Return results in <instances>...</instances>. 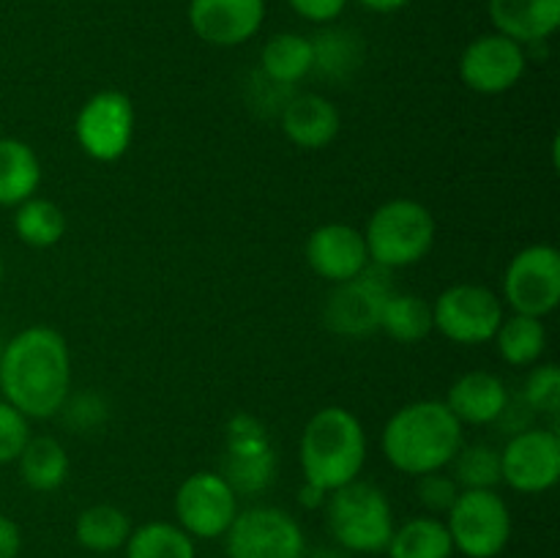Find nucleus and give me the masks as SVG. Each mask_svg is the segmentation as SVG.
Segmentation results:
<instances>
[{"instance_id":"obj_27","label":"nucleus","mask_w":560,"mask_h":558,"mask_svg":"<svg viewBox=\"0 0 560 558\" xmlns=\"http://www.w3.org/2000/svg\"><path fill=\"white\" fill-rule=\"evenodd\" d=\"M312 63H315L312 38L301 33H277L268 38L260 53V74L279 85L293 88L295 82L312 74Z\"/></svg>"},{"instance_id":"obj_17","label":"nucleus","mask_w":560,"mask_h":558,"mask_svg":"<svg viewBox=\"0 0 560 558\" xmlns=\"http://www.w3.org/2000/svg\"><path fill=\"white\" fill-rule=\"evenodd\" d=\"M304 252L312 274L331 284L355 279L370 266L364 233L345 222H328L312 230Z\"/></svg>"},{"instance_id":"obj_40","label":"nucleus","mask_w":560,"mask_h":558,"mask_svg":"<svg viewBox=\"0 0 560 558\" xmlns=\"http://www.w3.org/2000/svg\"><path fill=\"white\" fill-rule=\"evenodd\" d=\"M326 498H328V492L320 490V487L310 485V481H304V485H301V490H299V503L304 509H310V512L326 507Z\"/></svg>"},{"instance_id":"obj_3","label":"nucleus","mask_w":560,"mask_h":558,"mask_svg":"<svg viewBox=\"0 0 560 558\" xmlns=\"http://www.w3.org/2000/svg\"><path fill=\"white\" fill-rule=\"evenodd\" d=\"M304 481L331 492L361 479L366 465V432L359 416L342 405L315 410L299 441Z\"/></svg>"},{"instance_id":"obj_24","label":"nucleus","mask_w":560,"mask_h":558,"mask_svg":"<svg viewBox=\"0 0 560 558\" xmlns=\"http://www.w3.org/2000/svg\"><path fill=\"white\" fill-rule=\"evenodd\" d=\"M131 520L124 509L115 503H93L82 509L74 520V539L77 545L85 547L96 556H109V553L124 550L126 539L131 534Z\"/></svg>"},{"instance_id":"obj_14","label":"nucleus","mask_w":560,"mask_h":558,"mask_svg":"<svg viewBox=\"0 0 560 558\" xmlns=\"http://www.w3.org/2000/svg\"><path fill=\"white\" fill-rule=\"evenodd\" d=\"M560 479L558 427L534 425L501 449V481L523 496H541Z\"/></svg>"},{"instance_id":"obj_39","label":"nucleus","mask_w":560,"mask_h":558,"mask_svg":"<svg viewBox=\"0 0 560 558\" xmlns=\"http://www.w3.org/2000/svg\"><path fill=\"white\" fill-rule=\"evenodd\" d=\"M22 528L9 514H0V558H20Z\"/></svg>"},{"instance_id":"obj_1","label":"nucleus","mask_w":560,"mask_h":558,"mask_svg":"<svg viewBox=\"0 0 560 558\" xmlns=\"http://www.w3.org/2000/svg\"><path fill=\"white\" fill-rule=\"evenodd\" d=\"M0 394L25 419H55L71 394L69 342L52 326H27L5 339Z\"/></svg>"},{"instance_id":"obj_44","label":"nucleus","mask_w":560,"mask_h":558,"mask_svg":"<svg viewBox=\"0 0 560 558\" xmlns=\"http://www.w3.org/2000/svg\"><path fill=\"white\" fill-rule=\"evenodd\" d=\"M3 345H5V339H3V337H0V353H3Z\"/></svg>"},{"instance_id":"obj_33","label":"nucleus","mask_w":560,"mask_h":558,"mask_svg":"<svg viewBox=\"0 0 560 558\" xmlns=\"http://www.w3.org/2000/svg\"><path fill=\"white\" fill-rule=\"evenodd\" d=\"M58 416H63V425L69 427V430L93 432V430H98V427L107 425L109 405H107V399L96 392L69 394Z\"/></svg>"},{"instance_id":"obj_11","label":"nucleus","mask_w":560,"mask_h":558,"mask_svg":"<svg viewBox=\"0 0 560 558\" xmlns=\"http://www.w3.org/2000/svg\"><path fill=\"white\" fill-rule=\"evenodd\" d=\"M135 126V104L124 91H98L77 113V146L93 162L113 164L131 148Z\"/></svg>"},{"instance_id":"obj_22","label":"nucleus","mask_w":560,"mask_h":558,"mask_svg":"<svg viewBox=\"0 0 560 558\" xmlns=\"http://www.w3.org/2000/svg\"><path fill=\"white\" fill-rule=\"evenodd\" d=\"M20 476L27 490L33 492H52L66 485L71 470L69 452L63 443L52 435H31L22 454L16 457Z\"/></svg>"},{"instance_id":"obj_18","label":"nucleus","mask_w":560,"mask_h":558,"mask_svg":"<svg viewBox=\"0 0 560 558\" xmlns=\"http://www.w3.org/2000/svg\"><path fill=\"white\" fill-rule=\"evenodd\" d=\"M284 137L301 151H320L328 148L342 131V115L331 98L320 93H293L279 115Z\"/></svg>"},{"instance_id":"obj_10","label":"nucleus","mask_w":560,"mask_h":558,"mask_svg":"<svg viewBox=\"0 0 560 558\" xmlns=\"http://www.w3.org/2000/svg\"><path fill=\"white\" fill-rule=\"evenodd\" d=\"M222 539L228 558H304L306 553L304 528L279 507L238 509Z\"/></svg>"},{"instance_id":"obj_6","label":"nucleus","mask_w":560,"mask_h":558,"mask_svg":"<svg viewBox=\"0 0 560 558\" xmlns=\"http://www.w3.org/2000/svg\"><path fill=\"white\" fill-rule=\"evenodd\" d=\"M446 528L454 553L465 558H498L512 542V509L498 490H459L446 512Z\"/></svg>"},{"instance_id":"obj_42","label":"nucleus","mask_w":560,"mask_h":558,"mask_svg":"<svg viewBox=\"0 0 560 558\" xmlns=\"http://www.w3.org/2000/svg\"><path fill=\"white\" fill-rule=\"evenodd\" d=\"M304 558H350V553L342 547H323V550L304 553Z\"/></svg>"},{"instance_id":"obj_38","label":"nucleus","mask_w":560,"mask_h":558,"mask_svg":"<svg viewBox=\"0 0 560 558\" xmlns=\"http://www.w3.org/2000/svg\"><path fill=\"white\" fill-rule=\"evenodd\" d=\"M495 425L501 427L503 435L512 438V435H517V432H523V430H528V427H534L536 425V414L528 408V405L523 403V397H517V399L509 397L506 408H503V414L498 416Z\"/></svg>"},{"instance_id":"obj_4","label":"nucleus","mask_w":560,"mask_h":558,"mask_svg":"<svg viewBox=\"0 0 560 558\" xmlns=\"http://www.w3.org/2000/svg\"><path fill=\"white\" fill-rule=\"evenodd\" d=\"M361 233H364L372 266L397 271V268H410L430 257L438 239V224L424 202L394 197L372 211Z\"/></svg>"},{"instance_id":"obj_35","label":"nucleus","mask_w":560,"mask_h":558,"mask_svg":"<svg viewBox=\"0 0 560 558\" xmlns=\"http://www.w3.org/2000/svg\"><path fill=\"white\" fill-rule=\"evenodd\" d=\"M416 492H419V501L427 512L446 514L448 509H452V503L457 501L459 485L454 481L452 474H446V470H432V474L419 476Z\"/></svg>"},{"instance_id":"obj_43","label":"nucleus","mask_w":560,"mask_h":558,"mask_svg":"<svg viewBox=\"0 0 560 558\" xmlns=\"http://www.w3.org/2000/svg\"><path fill=\"white\" fill-rule=\"evenodd\" d=\"M3 274H5V266H3V255H0V282H3Z\"/></svg>"},{"instance_id":"obj_45","label":"nucleus","mask_w":560,"mask_h":558,"mask_svg":"<svg viewBox=\"0 0 560 558\" xmlns=\"http://www.w3.org/2000/svg\"><path fill=\"white\" fill-rule=\"evenodd\" d=\"M96 558H109V556H96Z\"/></svg>"},{"instance_id":"obj_41","label":"nucleus","mask_w":560,"mask_h":558,"mask_svg":"<svg viewBox=\"0 0 560 558\" xmlns=\"http://www.w3.org/2000/svg\"><path fill=\"white\" fill-rule=\"evenodd\" d=\"M364 9L375 11V14H394V11L405 9V5L410 3V0H359Z\"/></svg>"},{"instance_id":"obj_26","label":"nucleus","mask_w":560,"mask_h":558,"mask_svg":"<svg viewBox=\"0 0 560 558\" xmlns=\"http://www.w3.org/2000/svg\"><path fill=\"white\" fill-rule=\"evenodd\" d=\"M492 342H495L503 364L525 370V367L539 364L541 356L547 353V326L541 317L514 315L512 312V315L503 317Z\"/></svg>"},{"instance_id":"obj_7","label":"nucleus","mask_w":560,"mask_h":558,"mask_svg":"<svg viewBox=\"0 0 560 558\" xmlns=\"http://www.w3.org/2000/svg\"><path fill=\"white\" fill-rule=\"evenodd\" d=\"M506 317L501 295L487 284L457 282L432 301V323L454 345H487Z\"/></svg>"},{"instance_id":"obj_30","label":"nucleus","mask_w":560,"mask_h":558,"mask_svg":"<svg viewBox=\"0 0 560 558\" xmlns=\"http://www.w3.org/2000/svg\"><path fill=\"white\" fill-rule=\"evenodd\" d=\"M126 558H197V545L178 523L151 520L131 528L124 545Z\"/></svg>"},{"instance_id":"obj_12","label":"nucleus","mask_w":560,"mask_h":558,"mask_svg":"<svg viewBox=\"0 0 560 558\" xmlns=\"http://www.w3.org/2000/svg\"><path fill=\"white\" fill-rule=\"evenodd\" d=\"M392 290H397L392 271L370 263L355 279L334 284L323 306V323L339 337H370L381 332V312Z\"/></svg>"},{"instance_id":"obj_16","label":"nucleus","mask_w":560,"mask_h":558,"mask_svg":"<svg viewBox=\"0 0 560 558\" xmlns=\"http://www.w3.org/2000/svg\"><path fill=\"white\" fill-rule=\"evenodd\" d=\"M189 27L211 47H241L260 33L266 0H189Z\"/></svg>"},{"instance_id":"obj_13","label":"nucleus","mask_w":560,"mask_h":558,"mask_svg":"<svg viewBox=\"0 0 560 558\" xmlns=\"http://www.w3.org/2000/svg\"><path fill=\"white\" fill-rule=\"evenodd\" d=\"M238 514V496L222 474L197 470L175 490V520L191 539H222Z\"/></svg>"},{"instance_id":"obj_19","label":"nucleus","mask_w":560,"mask_h":558,"mask_svg":"<svg viewBox=\"0 0 560 558\" xmlns=\"http://www.w3.org/2000/svg\"><path fill=\"white\" fill-rule=\"evenodd\" d=\"M509 397H512V394H509L501 375L487 370H470L463 372V375L448 386L443 403L448 405V410L457 416L463 427H487L495 425L498 416L506 408Z\"/></svg>"},{"instance_id":"obj_21","label":"nucleus","mask_w":560,"mask_h":558,"mask_svg":"<svg viewBox=\"0 0 560 558\" xmlns=\"http://www.w3.org/2000/svg\"><path fill=\"white\" fill-rule=\"evenodd\" d=\"M42 186V162L25 140L0 137V208H16Z\"/></svg>"},{"instance_id":"obj_28","label":"nucleus","mask_w":560,"mask_h":558,"mask_svg":"<svg viewBox=\"0 0 560 558\" xmlns=\"http://www.w3.org/2000/svg\"><path fill=\"white\" fill-rule=\"evenodd\" d=\"M312 53H315L312 71L328 82H348L364 63V44L355 33L342 27H326L312 36Z\"/></svg>"},{"instance_id":"obj_23","label":"nucleus","mask_w":560,"mask_h":558,"mask_svg":"<svg viewBox=\"0 0 560 558\" xmlns=\"http://www.w3.org/2000/svg\"><path fill=\"white\" fill-rule=\"evenodd\" d=\"M386 553L388 558H452L454 545L446 520L438 514H416L402 525H394Z\"/></svg>"},{"instance_id":"obj_25","label":"nucleus","mask_w":560,"mask_h":558,"mask_svg":"<svg viewBox=\"0 0 560 558\" xmlns=\"http://www.w3.org/2000/svg\"><path fill=\"white\" fill-rule=\"evenodd\" d=\"M381 332L399 345H419L435 332L432 323V301L419 293L392 290L381 312Z\"/></svg>"},{"instance_id":"obj_8","label":"nucleus","mask_w":560,"mask_h":558,"mask_svg":"<svg viewBox=\"0 0 560 558\" xmlns=\"http://www.w3.org/2000/svg\"><path fill=\"white\" fill-rule=\"evenodd\" d=\"M503 306L514 315L541 317L560 304V252L552 244H530L509 260L501 282Z\"/></svg>"},{"instance_id":"obj_2","label":"nucleus","mask_w":560,"mask_h":558,"mask_svg":"<svg viewBox=\"0 0 560 558\" xmlns=\"http://www.w3.org/2000/svg\"><path fill=\"white\" fill-rule=\"evenodd\" d=\"M465 443V427L443 399H416L392 414L381 432L383 457L405 476L446 470Z\"/></svg>"},{"instance_id":"obj_5","label":"nucleus","mask_w":560,"mask_h":558,"mask_svg":"<svg viewBox=\"0 0 560 558\" xmlns=\"http://www.w3.org/2000/svg\"><path fill=\"white\" fill-rule=\"evenodd\" d=\"M326 523L337 547L348 553H386L394 534V509L377 485L355 479L326 498Z\"/></svg>"},{"instance_id":"obj_36","label":"nucleus","mask_w":560,"mask_h":558,"mask_svg":"<svg viewBox=\"0 0 560 558\" xmlns=\"http://www.w3.org/2000/svg\"><path fill=\"white\" fill-rule=\"evenodd\" d=\"M290 98H293V88L279 85V82L262 77L260 71H257V74L252 77L249 85H246V102H249L252 109H255L257 115H262V118H273V115L279 118Z\"/></svg>"},{"instance_id":"obj_29","label":"nucleus","mask_w":560,"mask_h":558,"mask_svg":"<svg viewBox=\"0 0 560 558\" xmlns=\"http://www.w3.org/2000/svg\"><path fill=\"white\" fill-rule=\"evenodd\" d=\"M11 224H14L16 239L25 246H33V249H49L66 235L63 208L55 200L38 195L27 197L25 202L14 208Z\"/></svg>"},{"instance_id":"obj_31","label":"nucleus","mask_w":560,"mask_h":558,"mask_svg":"<svg viewBox=\"0 0 560 558\" xmlns=\"http://www.w3.org/2000/svg\"><path fill=\"white\" fill-rule=\"evenodd\" d=\"M448 468L459 490H495L501 485V449L485 441L463 443Z\"/></svg>"},{"instance_id":"obj_34","label":"nucleus","mask_w":560,"mask_h":558,"mask_svg":"<svg viewBox=\"0 0 560 558\" xmlns=\"http://www.w3.org/2000/svg\"><path fill=\"white\" fill-rule=\"evenodd\" d=\"M31 441V419L0 397V465L16 463L25 443Z\"/></svg>"},{"instance_id":"obj_20","label":"nucleus","mask_w":560,"mask_h":558,"mask_svg":"<svg viewBox=\"0 0 560 558\" xmlns=\"http://www.w3.org/2000/svg\"><path fill=\"white\" fill-rule=\"evenodd\" d=\"M498 33L523 47L545 44L560 25V0H487Z\"/></svg>"},{"instance_id":"obj_32","label":"nucleus","mask_w":560,"mask_h":558,"mask_svg":"<svg viewBox=\"0 0 560 558\" xmlns=\"http://www.w3.org/2000/svg\"><path fill=\"white\" fill-rule=\"evenodd\" d=\"M520 397L536 416L556 419L560 410V370L556 361H539L530 367Z\"/></svg>"},{"instance_id":"obj_37","label":"nucleus","mask_w":560,"mask_h":558,"mask_svg":"<svg viewBox=\"0 0 560 558\" xmlns=\"http://www.w3.org/2000/svg\"><path fill=\"white\" fill-rule=\"evenodd\" d=\"M288 5L301 20L315 22V25H331L348 9V0H288Z\"/></svg>"},{"instance_id":"obj_9","label":"nucleus","mask_w":560,"mask_h":558,"mask_svg":"<svg viewBox=\"0 0 560 558\" xmlns=\"http://www.w3.org/2000/svg\"><path fill=\"white\" fill-rule=\"evenodd\" d=\"M219 474L235 496H260L277 476V449L266 425L252 414H233L224 427V463Z\"/></svg>"},{"instance_id":"obj_15","label":"nucleus","mask_w":560,"mask_h":558,"mask_svg":"<svg viewBox=\"0 0 560 558\" xmlns=\"http://www.w3.org/2000/svg\"><path fill=\"white\" fill-rule=\"evenodd\" d=\"M528 69V47L492 31L474 38L459 55V80L481 96H501L520 85Z\"/></svg>"}]
</instances>
